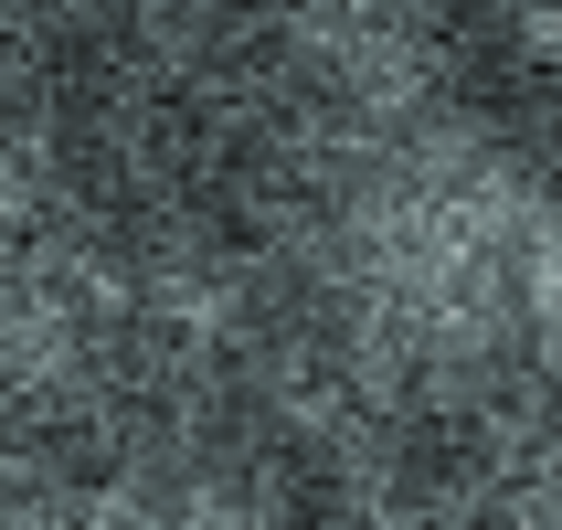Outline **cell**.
<instances>
[{
	"mask_svg": "<svg viewBox=\"0 0 562 530\" xmlns=\"http://www.w3.org/2000/svg\"><path fill=\"white\" fill-rule=\"evenodd\" d=\"M329 286L350 329L436 382L562 361V213L488 138H393L329 213Z\"/></svg>",
	"mask_w": 562,
	"mask_h": 530,
	"instance_id": "cell-1",
	"label": "cell"
},
{
	"mask_svg": "<svg viewBox=\"0 0 562 530\" xmlns=\"http://www.w3.org/2000/svg\"><path fill=\"white\" fill-rule=\"evenodd\" d=\"M202 530H277V520H202Z\"/></svg>",
	"mask_w": 562,
	"mask_h": 530,
	"instance_id": "cell-2",
	"label": "cell"
}]
</instances>
